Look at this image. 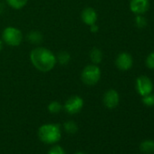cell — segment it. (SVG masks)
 <instances>
[{
	"label": "cell",
	"mask_w": 154,
	"mask_h": 154,
	"mask_svg": "<svg viewBox=\"0 0 154 154\" xmlns=\"http://www.w3.org/2000/svg\"><path fill=\"white\" fill-rule=\"evenodd\" d=\"M4 10H5V6L2 3H0V15L3 14Z\"/></svg>",
	"instance_id": "23"
},
{
	"label": "cell",
	"mask_w": 154,
	"mask_h": 154,
	"mask_svg": "<svg viewBox=\"0 0 154 154\" xmlns=\"http://www.w3.org/2000/svg\"><path fill=\"white\" fill-rule=\"evenodd\" d=\"M135 25L139 28H144L147 25V21L145 17L141 15H137L135 17Z\"/></svg>",
	"instance_id": "18"
},
{
	"label": "cell",
	"mask_w": 154,
	"mask_h": 154,
	"mask_svg": "<svg viewBox=\"0 0 154 154\" xmlns=\"http://www.w3.org/2000/svg\"><path fill=\"white\" fill-rule=\"evenodd\" d=\"M142 103L147 106H153L154 105V94L151 93L145 96H142Z\"/></svg>",
	"instance_id": "19"
},
{
	"label": "cell",
	"mask_w": 154,
	"mask_h": 154,
	"mask_svg": "<svg viewBox=\"0 0 154 154\" xmlns=\"http://www.w3.org/2000/svg\"><path fill=\"white\" fill-rule=\"evenodd\" d=\"M84 107V100L78 95H72L66 100L63 105V109L69 114H76Z\"/></svg>",
	"instance_id": "5"
},
{
	"label": "cell",
	"mask_w": 154,
	"mask_h": 154,
	"mask_svg": "<svg viewBox=\"0 0 154 154\" xmlns=\"http://www.w3.org/2000/svg\"><path fill=\"white\" fill-rule=\"evenodd\" d=\"M62 108H63L62 105L58 102H56V101H53V102H51L48 104V111L51 113H54V114L58 113V112H61Z\"/></svg>",
	"instance_id": "17"
},
{
	"label": "cell",
	"mask_w": 154,
	"mask_h": 154,
	"mask_svg": "<svg viewBox=\"0 0 154 154\" xmlns=\"http://www.w3.org/2000/svg\"><path fill=\"white\" fill-rule=\"evenodd\" d=\"M140 149L145 154H151L154 152V140H145L140 144Z\"/></svg>",
	"instance_id": "11"
},
{
	"label": "cell",
	"mask_w": 154,
	"mask_h": 154,
	"mask_svg": "<svg viewBox=\"0 0 154 154\" xmlns=\"http://www.w3.org/2000/svg\"><path fill=\"white\" fill-rule=\"evenodd\" d=\"M2 39L9 46H18L23 41V34L17 27L8 26L2 33Z\"/></svg>",
	"instance_id": "4"
},
{
	"label": "cell",
	"mask_w": 154,
	"mask_h": 154,
	"mask_svg": "<svg viewBox=\"0 0 154 154\" xmlns=\"http://www.w3.org/2000/svg\"><path fill=\"white\" fill-rule=\"evenodd\" d=\"M30 60L33 65L40 72L51 71L56 63V56L52 51L45 47H36L30 53Z\"/></svg>",
	"instance_id": "1"
},
{
	"label": "cell",
	"mask_w": 154,
	"mask_h": 154,
	"mask_svg": "<svg viewBox=\"0 0 154 154\" xmlns=\"http://www.w3.org/2000/svg\"><path fill=\"white\" fill-rule=\"evenodd\" d=\"M149 8V0H131L130 8L136 15H142L148 11Z\"/></svg>",
	"instance_id": "8"
},
{
	"label": "cell",
	"mask_w": 154,
	"mask_h": 154,
	"mask_svg": "<svg viewBox=\"0 0 154 154\" xmlns=\"http://www.w3.org/2000/svg\"><path fill=\"white\" fill-rule=\"evenodd\" d=\"M8 6L14 9L23 8L28 2V0H6Z\"/></svg>",
	"instance_id": "14"
},
{
	"label": "cell",
	"mask_w": 154,
	"mask_h": 154,
	"mask_svg": "<svg viewBox=\"0 0 154 154\" xmlns=\"http://www.w3.org/2000/svg\"><path fill=\"white\" fill-rule=\"evenodd\" d=\"M70 59H71V56H70L69 53L66 51H61L56 56V61H58L59 63H61L63 65L67 64L70 62Z\"/></svg>",
	"instance_id": "15"
},
{
	"label": "cell",
	"mask_w": 154,
	"mask_h": 154,
	"mask_svg": "<svg viewBox=\"0 0 154 154\" xmlns=\"http://www.w3.org/2000/svg\"><path fill=\"white\" fill-rule=\"evenodd\" d=\"M116 66L122 71H127L129 69L131 68L132 63H133V60L131 54H129L128 53H121L118 54L116 61H115Z\"/></svg>",
	"instance_id": "7"
},
{
	"label": "cell",
	"mask_w": 154,
	"mask_h": 154,
	"mask_svg": "<svg viewBox=\"0 0 154 154\" xmlns=\"http://www.w3.org/2000/svg\"><path fill=\"white\" fill-rule=\"evenodd\" d=\"M153 85L151 80L145 75L138 77L136 80V90L138 94L141 96H145L152 93Z\"/></svg>",
	"instance_id": "6"
},
{
	"label": "cell",
	"mask_w": 154,
	"mask_h": 154,
	"mask_svg": "<svg viewBox=\"0 0 154 154\" xmlns=\"http://www.w3.org/2000/svg\"><path fill=\"white\" fill-rule=\"evenodd\" d=\"M26 39L28 42L34 44V45H39L43 42L44 40V37H43V35L38 32V31H31L27 36H26Z\"/></svg>",
	"instance_id": "12"
},
{
	"label": "cell",
	"mask_w": 154,
	"mask_h": 154,
	"mask_svg": "<svg viewBox=\"0 0 154 154\" xmlns=\"http://www.w3.org/2000/svg\"><path fill=\"white\" fill-rule=\"evenodd\" d=\"M81 78L85 85H94L101 79V69L97 64H89L84 68Z\"/></svg>",
	"instance_id": "3"
},
{
	"label": "cell",
	"mask_w": 154,
	"mask_h": 154,
	"mask_svg": "<svg viewBox=\"0 0 154 154\" xmlns=\"http://www.w3.org/2000/svg\"><path fill=\"white\" fill-rule=\"evenodd\" d=\"M83 22L87 26H92L97 21V13L93 8H85L81 14Z\"/></svg>",
	"instance_id": "10"
},
{
	"label": "cell",
	"mask_w": 154,
	"mask_h": 154,
	"mask_svg": "<svg viewBox=\"0 0 154 154\" xmlns=\"http://www.w3.org/2000/svg\"><path fill=\"white\" fill-rule=\"evenodd\" d=\"M48 154H65V152L61 146L56 145V146H54L53 148L50 149Z\"/></svg>",
	"instance_id": "21"
},
{
	"label": "cell",
	"mask_w": 154,
	"mask_h": 154,
	"mask_svg": "<svg viewBox=\"0 0 154 154\" xmlns=\"http://www.w3.org/2000/svg\"><path fill=\"white\" fill-rule=\"evenodd\" d=\"M39 139L45 143L53 144L60 140L61 129L58 124L47 123L42 125L38 130Z\"/></svg>",
	"instance_id": "2"
},
{
	"label": "cell",
	"mask_w": 154,
	"mask_h": 154,
	"mask_svg": "<svg viewBox=\"0 0 154 154\" xmlns=\"http://www.w3.org/2000/svg\"><path fill=\"white\" fill-rule=\"evenodd\" d=\"M146 64L148 68L149 69H154V52L150 53L146 59Z\"/></svg>",
	"instance_id": "20"
},
{
	"label": "cell",
	"mask_w": 154,
	"mask_h": 154,
	"mask_svg": "<svg viewBox=\"0 0 154 154\" xmlns=\"http://www.w3.org/2000/svg\"><path fill=\"white\" fill-rule=\"evenodd\" d=\"M119 101H120L119 94L113 89L108 90L103 95V103L109 109L115 108L118 105Z\"/></svg>",
	"instance_id": "9"
},
{
	"label": "cell",
	"mask_w": 154,
	"mask_h": 154,
	"mask_svg": "<svg viewBox=\"0 0 154 154\" xmlns=\"http://www.w3.org/2000/svg\"><path fill=\"white\" fill-rule=\"evenodd\" d=\"M90 58L91 61L94 63V64H98L102 62L103 60V53L99 48H93L90 53Z\"/></svg>",
	"instance_id": "13"
},
{
	"label": "cell",
	"mask_w": 154,
	"mask_h": 154,
	"mask_svg": "<svg viewBox=\"0 0 154 154\" xmlns=\"http://www.w3.org/2000/svg\"><path fill=\"white\" fill-rule=\"evenodd\" d=\"M63 128H64L65 131H67L70 134L75 133L77 131V130H78V126H77V124L72 121H68V122H64Z\"/></svg>",
	"instance_id": "16"
},
{
	"label": "cell",
	"mask_w": 154,
	"mask_h": 154,
	"mask_svg": "<svg viewBox=\"0 0 154 154\" xmlns=\"http://www.w3.org/2000/svg\"><path fill=\"white\" fill-rule=\"evenodd\" d=\"M2 48H3V42L1 41V39H0V51L2 50Z\"/></svg>",
	"instance_id": "24"
},
{
	"label": "cell",
	"mask_w": 154,
	"mask_h": 154,
	"mask_svg": "<svg viewBox=\"0 0 154 154\" xmlns=\"http://www.w3.org/2000/svg\"><path fill=\"white\" fill-rule=\"evenodd\" d=\"M75 154H85V153H84V152H77V153H75Z\"/></svg>",
	"instance_id": "25"
},
{
	"label": "cell",
	"mask_w": 154,
	"mask_h": 154,
	"mask_svg": "<svg viewBox=\"0 0 154 154\" xmlns=\"http://www.w3.org/2000/svg\"><path fill=\"white\" fill-rule=\"evenodd\" d=\"M90 29H91V32H93V33H97L98 30H99V27H98V26H97L96 24H94V25L90 26Z\"/></svg>",
	"instance_id": "22"
}]
</instances>
